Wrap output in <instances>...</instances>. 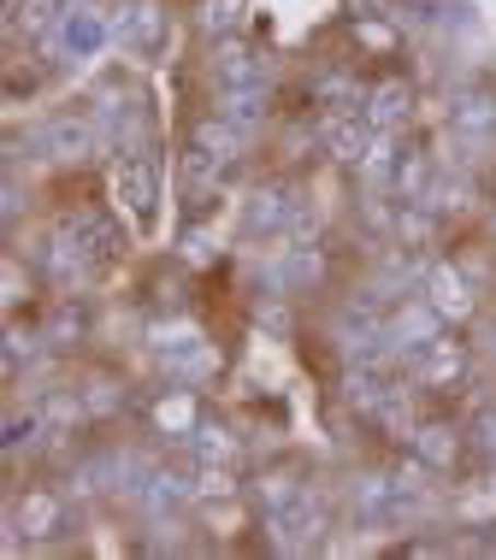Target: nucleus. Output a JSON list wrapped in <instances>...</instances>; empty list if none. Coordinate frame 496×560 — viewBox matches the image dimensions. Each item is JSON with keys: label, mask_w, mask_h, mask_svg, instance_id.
I'll list each match as a JSON object with an SVG mask.
<instances>
[{"label": "nucleus", "mask_w": 496, "mask_h": 560, "mask_svg": "<svg viewBox=\"0 0 496 560\" xmlns=\"http://www.w3.org/2000/svg\"><path fill=\"white\" fill-rule=\"evenodd\" d=\"M243 231H249V236L308 242V231H313V207H308V195H302V189H290V184H266V189H254V195H249V207H243Z\"/></svg>", "instance_id": "1"}, {"label": "nucleus", "mask_w": 496, "mask_h": 560, "mask_svg": "<svg viewBox=\"0 0 496 560\" xmlns=\"http://www.w3.org/2000/svg\"><path fill=\"white\" fill-rule=\"evenodd\" d=\"M154 360H160V372L172 377V384H184V389L207 384V377L219 372V348L189 325H160L154 330Z\"/></svg>", "instance_id": "2"}, {"label": "nucleus", "mask_w": 496, "mask_h": 560, "mask_svg": "<svg viewBox=\"0 0 496 560\" xmlns=\"http://www.w3.org/2000/svg\"><path fill=\"white\" fill-rule=\"evenodd\" d=\"M325 532H331V508H325V495H320V490H302L290 508L266 513V537H273V549H284V555H308V549H320Z\"/></svg>", "instance_id": "3"}, {"label": "nucleus", "mask_w": 496, "mask_h": 560, "mask_svg": "<svg viewBox=\"0 0 496 560\" xmlns=\"http://www.w3.org/2000/svg\"><path fill=\"white\" fill-rule=\"evenodd\" d=\"M443 125L461 148H485L496 142V89L485 83H455L443 101Z\"/></svg>", "instance_id": "4"}, {"label": "nucleus", "mask_w": 496, "mask_h": 560, "mask_svg": "<svg viewBox=\"0 0 496 560\" xmlns=\"http://www.w3.org/2000/svg\"><path fill=\"white\" fill-rule=\"evenodd\" d=\"M468 372H473V354H468V342L461 337H431L419 354L408 360V377L419 389H431V396H449V389H461L468 384Z\"/></svg>", "instance_id": "5"}, {"label": "nucleus", "mask_w": 496, "mask_h": 560, "mask_svg": "<svg viewBox=\"0 0 496 560\" xmlns=\"http://www.w3.org/2000/svg\"><path fill=\"white\" fill-rule=\"evenodd\" d=\"M468 425H449V419H419L414 436H408V454H414V466L419 472H455L461 466V454H468Z\"/></svg>", "instance_id": "6"}, {"label": "nucleus", "mask_w": 496, "mask_h": 560, "mask_svg": "<svg viewBox=\"0 0 496 560\" xmlns=\"http://www.w3.org/2000/svg\"><path fill=\"white\" fill-rule=\"evenodd\" d=\"M95 136L101 148H118V154H130V148L142 142V101L130 95V89H101L95 95Z\"/></svg>", "instance_id": "7"}, {"label": "nucleus", "mask_w": 496, "mask_h": 560, "mask_svg": "<svg viewBox=\"0 0 496 560\" xmlns=\"http://www.w3.org/2000/svg\"><path fill=\"white\" fill-rule=\"evenodd\" d=\"M36 266L48 271V278L59 283V290H83V283H89V278H95V271H101V260H95V254L83 248L78 236L66 231V224H54V231H48V242H42V248H36Z\"/></svg>", "instance_id": "8"}, {"label": "nucleus", "mask_w": 496, "mask_h": 560, "mask_svg": "<svg viewBox=\"0 0 496 560\" xmlns=\"http://www.w3.org/2000/svg\"><path fill=\"white\" fill-rule=\"evenodd\" d=\"M113 36L125 42L137 59H160L165 42H172V19H165L160 0H130V7L113 19Z\"/></svg>", "instance_id": "9"}, {"label": "nucleus", "mask_w": 496, "mask_h": 560, "mask_svg": "<svg viewBox=\"0 0 496 560\" xmlns=\"http://www.w3.org/2000/svg\"><path fill=\"white\" fill-rule=\"evenodd\" d=\"M113 201L125 207L137 224H148L154 219V201H160V177H154V160L148 154H137L130 148L125 160H113Z\"/></svg>", "instance_id": "10"}, {"label": "nucleus", "mask_w": 496, "mask_h": 560, "mask_svg": "<svg viewBox=\"0 0 496 560\" xmlns=\"http://www.w3.org/2000/svg\"><path fill=\"white\" fill-rule=\"evenodd\" d=\"M30 148H36L42 160H89L101 148V136H95V118H48V125H36L30 130Z\"/></svg>", "instance_id": "11"}, {"label": "nucleus", "mask_w": 496, "mask_h": 560, "mask_svg": "<svg viewBox=\"0 0 496 560\" xmlns=\"http://www.w3.org/2000/svg\"><path fill=\"white\" fill-rule=\"evenodd\" d=\"M419 295H426L449 325H461V319H473V313H478V295H473L468 271L449 266V260H431V266H426V283H419Z\"/></svg>", "instance_id": "12"}, {"label": "nucleus", "mask_w": 496, "mask_h": 560, "mask_svg": "<svg viewBox=\"0 0 496 560\" xmlns=\"http://www.w3.org/2000/svg\"><path fill=\"white\" fill-rule=\"evenodd\" d=\"M384 330H390V348H396V360L408 366V360H414L431 337H443V313L431 307V301H402V307L384 319Z\"/></svg>", "instance_id": "13"}, {"label": "nucleus", "mask_w": 496, "mask_h": 560, "mask_svg": "<svg viewBox=\"0 0 496 560\" xmlns=\"http://www.w3.org/2000/svg\"><path fill=\"white\" fill-rule=\"evenodd\" d=\"M320 278H325V260H320L313 242H290V248H278V260L266 266V290L273 295H308Z\"/></svg>", "instance_id": "14"}, {"label": "nucleus", "mask_w": 496, "mask_h": 560, "mask_svg": "<svg viewBox=\"0 0 496 560\" xmlns=\"http://www.w3.org/2000/svg\"><path fill=\"white\" fill-rule=\"evenodd\" d=\"M142 513H177L184 502H195V466H148V478H142V490L130 495Z\"/></svg>", "instance_id": "15"}, {"label": "nucleus", "mask_w": 496, "mask_h": 560, "mask_svg": "<svg viewBox=\"0 0 496 560\" xmlns=\"http://www.w3.org/2000/svg\"><path fill=\"white\" fill-rule=\"evenodd\" d=\"M12 532H19L24 542H48L66 532V502H59L54 490H30L24 502H12Z\"/></svg>", "instance_id": "16"}, {"label": "nucleus", "mask_w": 496, "mask_h": 560, "mask_svg": "<svg viewBox=\"0 0 496 560\" xmlns=\"http://www.w3.org/2000/svg\"><path fill=\"white\" fill-rule=\"evenodd\" d=\"M372 136H379V130L367 125V113H325V118H320L325 154L343 160V165H360V154L372 148Z\"/></svg>", "instance_id": "17"}, {"label": "nucleus", "mask_w": 496, "mask_h": 560, "mask_svg": "<svg viewBox=\"0 0 496 560\" xmlns=\"http://www.w3.org/2000/svg\"><path fill=\"white\" fill-rule=\"evenodd\" d=\"M396 165H402V136L379 130L355 172H360V184H367V195H396Z\"/></svg>", "instance_id": "18"}, {"label": "nucleus", "mask_w": 496, "mask_h": 560, "mask_svg": "<svg viewBox=\"0 0 496 560\" xmlns=\"http://www.w3.org/2000/svg\"><path fill=\"white\" fill-rule=\"evenodd\" d=\"M308 101H313L320 113H360V107H367V89L355 83L349 66H325L320 78L308 83Z\"/></svg>", "instance_id": "19"}, {"label": "nucleus", "mask_w": 496, "mask_h": 560, "mask_svg": "<svg viewBox=\"0 0 496 560\" xmlns=\"http://www.w3.org/2000/svg\"><path fill=\"white\" fill-rule=\"evenodd\" d=\"M59 224H66V231L78 236V242H83L89 254H95L101 266H107V260H118V254H125V236H118V224H113L107 213H95V207H78V213H66Z\"/></svg>", "instance_id": "20"}, {"label": "nucleus", "mask_w": 496, "mask_h": 560, "mask_svg": "<svg viewBox=\"0 0 496 560\" xmlns=\"http://www.w3.org/2000/svg\"><path fill=\"white\" fill-rule=\"evenodd\" d=\"M214 83L219 89H249V83H266V59L249 48V42H219L214 48Z\"/></svg>", "instance_id": "21"}, {"label": "nucleus", "mask_w": 496, "mask_h": 560, "mask_svg": "<svg viewBox=\"0 0 496 560\" xmlns=\"http://www.w3.org/2000/svg\"><path fill=\"white\" fill-rule=\"evenodd\" d=\"M367 125L372 130H402L408 125V113H414V89L402 83V78H384V83H372L367 89Z\"/></svg>", "instance_id": "22"}, {"label": "nucleus", "mask_w": 496, "mask_h": 560, "mask_svg": "<svg viewBox=\"0 0 496 560\" xmlns=\"http://www.w3.org/2000/svg\"><path fill=\"white\" fill-rule=\"evenodd\" d=\"M189 142H195V148H207V154H219L224 165H237V154L249 148V130H243V125H231L224 113H207L201 125H195Z\"/></svg>", "instance_id": "23"}, {"label": "nucleus", "mask_w": 496, "mask_h": 560, "mask_svg": "<svg viewBox=\"0 0 496 560\" xmlns=\"http://www.w3.org/2000/svg\"><path fill=\"white\" fill-rule=\"evenodd\" d=\"M59 19H66V0H12L7 30H12V36H24V42H42Z\"/></svg>", "instance_id": "24"}, {"label": "nucleus", "mask_w": 496, "mask_h": 560, "mask_svg": "<svg viewBox=\"0 0 496 560\" xmlns=\"http://www.w3.org/2000/svg\"><path fill=\"white\" fill-rule=\"evenodd\" d=\"M431 177H438V160L426 148H402V165H396V195L390 201H426Z\"/></svg>", "instance_id": "25"}, {"label": "nucleus", "mask_w": 496, "mask_h": 560, "mask_svg": "<svg viewBox=\"0 0 496 560\" xmlns=\"http://www.w3.org/2000/svg\"><path fill=\"white\" fill-rule=\"evenodd\" d=\"M184 448L195 454V466H231L237 460V436L224 425H207V419L184 436Z\"/></svg>", "instance_id": "26"}, {"label": "nucleus", "mask_w": 496, "mask_h": 560, "mask_svg": "<svg viewBox=\"0 0 496 560\" xmlns=\"http://www.w3.org/2000/svg\"><path fill=\"white\" fill-rule=\"evenodd\" d=\"M219 113L231 125H243L254 136V125L266 118V83H249V89H219Z\"/></svg>", "instance_id": "27"}, {"label": "nucleus", "mask_w": 496, "mask_h": 560, "mask_svg": "<svg viewBox=\"0 0 496 560\" xmlns=\"http://www.w3.org/2000/svg\"><path fill=\"white\" fill-rule=\"evenodd\" d=\"M154 425H160L165 436H177V443H184V436L201 425V413H195V401H189V389H184V384H177L172 396H160V401H154Z\"/></svg>", "instance_id": "28"}, {"label": "nucleus", "mask_w": 496, "mask_h": 560, "mask_svg": "<svg viewBox=\"0 0 496 560\" xmlns=\"http://www.w3.org/2000/svg\"><path fill=\"white\" fill-rule=\"evenodd\" d=\"M83 330H89L83 307H78V301H59V307L48 313V325H42V342H48V348H71Z\"/></svg>", "instance_id": "29"}, {"label": "nucleus", "mask_w": 496, "mask_h": 560, "mask_svg": "<svg viewBox=\"0 0 496 560\" xmlns=\"http://www.w3.org/2000/svg\"><path fill=\"white\" fill-rule=\"evenodd\" d=\"M302 490H308V483H302V478H290V472H266V478H254V502H261V520H266V513H278V508H290Z\"/></svg>", "instance_id": "30"}, {"label": "nucleus", "mask_w": 496, "mask_h": 560, "mask_svg": "<svg viewBox=\"0 0 496 560\" xmlns=\"http://www.w3.org/2000/svg\"><path fill=\"white\" fill-rule=\"evenodd\" d=\"M468 443L478 460H496V396H485L473 407V419H468Z\"/></svg>", "instance_id": "31"}, {"label": "nucleus", "mask_w": 496, "mask_h": 560, "mask_svg": "<svg viewBox=\"0 0 496 560\" xmlns=\"http://www.w3.org/2000/svg\"><path fill=\"white\" fill-rule=\"evenodd\" d=\"M118 401H125V389H118L113 377H89V384H83V407H89V413H113Z\"/></svg>", "instance_id": "32"}, {"label": "nucleus", "mask_w": 496, "mask_h": 560, "mask_svg": "<svg viewBox=\"0 0 496 560\" xmlns=\"http://www.w3.org/2000/svg\"><path fill=\"white\" fill-rule=\"evenodd\" d=\"M237 7H243V0H201V19H195V24H201L207 36H214V30H231L237 24Z\"/></svg>", "instance_id": "33"}, {"label": "nucleus", "mask_w": 496, "mask_h": 560, "mask_svg": "<svg viewBox=\"0 0 496 560\" xmlns=\"http://www.w3.org/2000/svg\"><path fill=\"white\" fill-rule=\"evenodd\" d=\"M355 42H360V48H372V54H390V48H396V36L384 30V19H355Z\"/></svg>", "instance_id": "34"}, {"label": "nucleus", "mask_w": 496, "mask_h": 560, "mask_svg": "<svg viewBox=\"0 0 496 560\" xmlns=\"http://www.w3.org/2000/svg\"><path fill=\"white\" fill-rule=\"evenodd\" d=\"M30 354H36V337H24V330H12L7 337V377H19L30 366Z\"/></svg>", "instance_id": "35"}, {"label": "nucleus", "mask_w": 496, "mask_h": 560, "mask_svg": "<svg viewBox=\"0 0 496 560\" xmlns=\"http://www.w3.org/2000/svg\"><path fill=\"white\" fill-rule=\"evenodd\" d=\"M184 254H189L195 266H201V260H214V248H207V236H201V231H189V236H184Z\"/></svg>", "instance_id": "36"}, {"label": "nucleus", "mask_w": 496, "mask_h": 560, "mask_svg": "<svg viewBox=\"0 0 496 560\" xmlns=\"http://www.w3.org/2000/svg\"><path fill=\"white\" fill-rule=\"evenodd\" d=\"M349 7H355V19H384L390 0H349Z\"/></svg>", "instance_id": "37"}, {"label": "nucleus", "mask_w": 496, "mask_h": 560, "mask_svg": "<svg viewBox=\"0 0 496 560\" xmlns=\"http://www.w3.org/2000/svg\"><path fill=\"white\" fill-rule=\"evenodd\" d=\"M485 354L496 360V325H491V337H485Z\"/></svg>", "instance_id": "38"}]
</instances>
